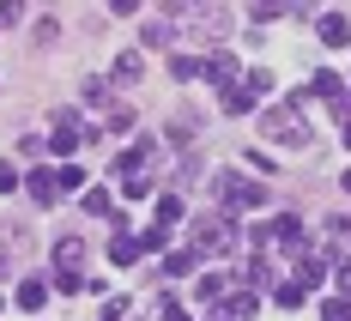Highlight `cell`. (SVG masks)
<instances>
[{
  "instance_id": "cell-1",
  "label": "cell",
  "mask_w": 351,
  "mask_h": 321,
  "mask_svg": "<svg viewBox=\"0 0 351 321\" xmlns=\"http://www.w3.org/2000/svg\"><path fill=\"white\" fill-rule=\"evenodd\" d=\"M261 134H267V140H279L285 152H303V145L315 140V134L297 121V109H267V115H261Z\"/></svg>"
},
{
  "instance_id": "cell-2",
  "label": "cell",
  "mask_w": 351,
  "mask_h": 321,
  "mask_svg": "<svg viewBox=\"0 0 351 321\" xmlns=\"http://www.w3.org/2000/svg\"><path fill=\"white\" fill-rule=\"evenodd\" d=\"M237 243V230H230V218H194V254H218V249H230Z\"/></svg>"
},
{
  "instance_id": "cell-3",
  "label": "cell",
  "mask_w": 351,
  "mask_h": 321,
  "mask_svg": "<svg viewBox=\"0 0 351 321\" xmlns=\"http://www.w3.org/2000/svg\"><path fill=\"white\" fill-rule=\"evenodd\" d=\"M267 200V188H254L243 176H224V206H261Z\"/></svg>"
},
{
  "instance_id": "cell-4",
  "label": "cell",
  "mask_w": 351,
  "mask_h": 321,
  "mask_svg": "<svg viewBox=\"0 0 351 321\" xmlns=\"http://www.w3.org/2000/svg\"><path fill=\"white\" fill-rule=\"evenodd\" d=\"M49 145H55V152H79V145H85V121H79V115H61Z\"/></svg>"
},
{
  "instance_id": "cell-5",
  "label": "cell",
  "mask_w": 351,
  "mask_h": 321,
  "mask_svg": "<svg viewBox=\"0 0 351 321\" xmlns=\"http://www.w3.org/2000/svg\"><path fill=\"white\" fill-rule=\"evenodd\" d=\"M25 188H31L36 206H55V200H61V188H55V176H49V170H31V176H25Z\"/></svg>"
},
{
  "instance_id": "cell-6",
  "label": "cell",
  "mask_w": 351,
  "mask_h": 321,
  "mask_svg": "<svg viewBox=\"0 0 351 321\" xmlns=\"http://www.w3.org/2000/svg\"><path fill=\"white\" fill-rule=\"evenodd\" d=\"M321 43H327V49H346V43H351V25L339 19V12H327V19H321Z\"/></svg>"
},
{
  "instance_id": "cell-7",
  "label": "cell",
  "mask_w": 351,
  "mask_h": 321,
  "mask_svg": "<svg viewBox=\"0 0 351 321\" xmlns=\"http://www.w3.org/2000/svg\"><path fill=\"white\" fill-rule=\"evenodd\" d=\"M79 261H85V243H79V237L55 243V267H61V273H79Z\"/></svg>"
},
{
  "instance_id": "cell-8",
  "label": "cell",
  "mask_w": 351,
  "mask_h": 321,
  "mask_svg": "<svg viewBox=\"0 0 351 321\" xmlns=\"http://www.w3.org/2000/svg\"><path fill=\"white\" fill-rule=\"evenodd\" d=\"M206 79H218V85H230V79H237V61H230V55H224V49H218V55H206Z\"/></svg>"
},
{
  "instance_id": "cell-9",
  "label": "cell",
  "mask_w": 351,
  "mask_h": 321,
  "mask_svg": "<svg viewBox=\"0 0 351 321\" xmlns=\"http://www.w3.org/2000/svg\"><path fill=\"white\" fill-rule=\"evenodd\" d=\"M43 297H49V285L43 279H25L19 285V309H43Z\"/></svg>"
},
{
  "instance_id": "cell-10",
  "label": "cell",
  "mask_w": 351,
  "mask_h": 321,
  "mask_svg": "<svg viewBox=\"0 0 351 321\" xmlns=\"http://www.w3.org/2000/svg\"><path fill=\"white\" fill-rule=\"evenodd\" d=\"M224 109H230V115L254 109V91H248V85H230V91H224Z\"/></svg>"
},
{
  "instance_id": "cell-11",
  "label": "cell",
  "mask_w": 351,
  "mask_h": 321,
  "mask_svg": "<svg viewBox=\"0 0 351 321\" xmlns=\"http://www.w3.org/2000/svg\"><path fill=\"white\" fill-rule=\"evenodd\" d=\"M267 285H273V267H267V261H248V291L261 297Z\"/></svg>"
},
{
  "instance_id": "cell-12",
  "label": "cell",
  "mask_w": 351,
  "mask_h": 321,
  "mask_svg": "<svg viewBox=\"0 0 351 321\" xmlns=\"http://www.w3.org/2000/svg\"><path fill=\"white\" fill-rule=\"evenodd\" d=\"M309 85H315V97H327V104H339V73H315Z\"/></svg>"
},
{
  "instance_id": "cell-13",
  "label": "cell",
  "mask_w": 351,
  "mask_h": 321,
  "mask_svg": "<svg viewBox=\"0 0 351 321\" xmlns=\"http://www.w3.org/2000/svg\"><path fill=\"white\" fill-rule=\"evenodd\" d=\"M194 297H200V303H218V297H224V279H218V273H206V279L194 285Z\"/></svg>"
},
{
  "instance_id": "cell-14",
  "label": "cell",
  "mask_w": 351,
  "mask_h": 321,
  "mask_svg": "<svg viewBox=\"0 0 351 321\" xmlns=\"http://www.w3.org/2000/svg\"><path fill=\"white\" fill-rule=\"evenodd\" d=\"M279 243L285 249H303V224L297 218H279Z\"/></svg>"
},
{
  "instance_id": "cell-15",
  "label": "cell",
  "mask_w": 351,
  "mask_h": 321,
  "mask_svg": "<svg viewBox=\"0 0 351 321\" xmlns=\"http://www.w3.org/2000/svg\"><path fill=\"white\" fill-rule=\"evenodd\" d=\"M140 67H145V61L134 55V49H128V55H115V79H140Z\"/></svg>"
},
{
  "instance_id": "cell-16",
  "label": "cell",
  "mask_w": 351,
  "mask_h": 321,
  "mask_svg": "<svg viewBox=\"0 0 351 321\" xmlns=\"http://www.w3.org/2000/svg\"><path fill=\"white\" fill-rule=\"evenodd\" d=\"M176 218H182V200H176V194H164V200H158V230H164V224H176Z\"/></svg>"
},
{
  "instance_id": "cell-17",
  "label": "cell",
  "mask_w": 351,
  "mask_h": 321,
  "mask_svg": "<svg viewBox=\"0 0 351 321\" xmlns=\"http://www.w3.org/2000/svg\"><path fill=\"white\" fill-rule=\"evenodd\" d=\"M109 254H115V261H121V267H128V261H134V254H140V237H121V243H109Z\"/></svg>"
},
{
  "instance_id": "cell-18",
  "label": "cell",
  "mask_w": 351,
  "mask_h": 321,
  "mask_svg": "<svg viewBox=\"0 0 351 321\" xmlns=\"http://www.w3.org/2000/svg\"><path fill=\"white\" fill-rule=\"evenodd\" d=\"M85 213H97V218H109V194H104V188H91V194H85Z\"/></svg>"
},
{
  "instance_id": "cell-19",
  "label": "cell",
  "mask_w": 351,
  "mask_h": 321,
  "mask_svg": "<svg viewBox=\"0 0 351 321\" xmlns=\"http://www.w3.org/2000/svg\"><path fill=\"white\" fill-rule=\"evenodd\" d=\"M279 303L285 309H303V285H279Z\"/></svg>"
},
{
  "instance_id": "cell-20",
  "label": "cell",
  "mask_w": 351,
  "mask_h": 321,
  "mask_svg": "<svg viewBox=\"0 0 351 321\" xmlns=\"http://www.w3.org/2000/svg\"><path fill=\"white\" fill-rule=\"evenodd\" d=\"M321 316H327V321H351V303H346V297H333V303H327Z\"/></svg>"
},
{
  "instance_id": "cell-21",
  "label": "cell",
  "mask_w": 351,
  "mask_h": 321,
  "mask_svg": "<svg viewBox=\"0 0 351 321\" xmlns=\"http://www.w3.org/2000/svg\"><path fill=\"white\" fill-rule=\"evenodd\" d=\"M19 188V164H0V194H12Z\"/></svg>"
},
{
  "instance_id": "cell-22",
  "label": "cell",
  "mask_w": 351,
  "mask_h": 321,
  "mask_svg": "<svg viewBox=\"0 0 351 321\" xmlns=\"http://www.w3.org/2000/svg\"><path fill=\"white\" fill-rule=\"evenodd\" d=\"M164 321H188V309L182 303H164Z\"/></svg>"
},
{
  "instance_id": "cell-23",
  "label": "cell",
  "mask_w": 351,
  "mask_h": 321,
  "mask_svg": "<svg viewBox=\"0 0 351 321\" xmlns=\"http://www.w3.org/2000/svg\"><path fill=\"white\" fill-rule=\"evenodd\" d=\"M339 285H346V291H351V267H346V273H339Z\"/></svg>"
},
{
  "instance_id": "cell-24",
  "label": "cell",
  "mask_w": 351,
  "mask_h": 321,
  "mask_svg": "<svg viewBox=\"0 0 351 321\" xmlns=\"http://www.w3.org/2000/svg\"><path fill=\"white\" fill-rule=\"evenodd\" d=\"M346 145H351V121H346Z\"/></svg>"
},
{
  "instance_id": "cell-25",
  "label": "cell",
  "mask_w": 351,
  "mask_h": 321,
  "mask_svg": "<svg viewBox=\"0 0 351 321\" xmlns=\"http://www.w3.org/2000/svg\"><path fill=\"white\" fill-rule=\"evenodd\" d=\"M346 188H351V170H346Z\"/></svg>"
}]
</instances>
